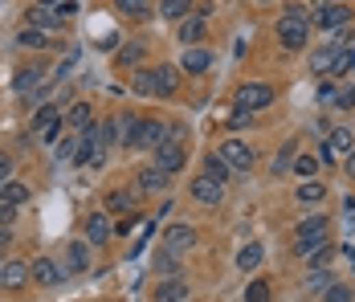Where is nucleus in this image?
Segmentation results:
<instances>
[{"instance_id": "49", "label": "nucleus", "mask_w": 355, "mask_h": 302, "mask_svg": "<svg viewBox=\"0 0 355 302\" xmlns=\"http://www.w3.org/2000/svg\"><path fill=\"white\" fill-rule=\"evenodd\" d=\"M319 102H335V86H331V82L319 86Z\"/></svg>"}, {"instance_id": "44", "label": "nucleus", "mask_w": 355, "mask_h": 302, "mask_svg": "<svg viewBox=\"0 0 355 302\" xmlns=\"http://www.w3.org/2000/svg\"><path fill=\"white\" fill-rule=\"evenodd\" d=\"M254 123V111H241V106H233V115H229V127L233 131H245Z\"/></svg>"}, {"instance_id": "46", "label": "nucleus", "mask_w": 355, "mask_h": 302, "mask_svg": "<svg viewBox=\"0 0 355 302\" xmlns=\"http://www.w3.org/2000/svg\"><path fill=\"white\" fill-rule=\"evenodd\" d=\"M12 217H16V205L0 200V225H12Z\"/></svg>"}, {"instance_id": "21", "label": "nucleus", "mask_w": 355, "mask_h": 302, "mask_svg": "<svg viewBox=\"0 0 355 302\" xmlns=\"http://www.w3.org/2000/svg\"><path fill=\"white\" fill-rule=\"evenodd\" d=\"M131 86H135V94L151 98V94H156V66H135V74H131Z\"/></svg>"}, {"instance_id": "9", "label": "nucleus", "mask_w": 355, "mask_h": 302, "mask_svg": "<svg viewBox=\"0 0 355 302\" xmlns=\"http://www.w3.org/2000/svg\"><path fill=\"white\" fill-rule=\"evenodd\" d=\"M184 163H188V155H184V148H180L176 139H164V143L156 148V167H164L168 176H172V172H180Z\"/></svg>"}, {"instance_id": "15", "label": "nucleus", "mask_w": 355, "mask_h": 302, "mask_svg": "<svg viewBox=\"0 0 355 302\" xmlns=\"http://www.w3.org/2000/svg\"><path fill=\"white\" fill-rule=\"evenodd\" d=\"M66 278V270L53 262V257H37L33 262V282H41V286H58Z\"/></svg>"}, {"instance_id": "11", "label": "nucleus", "mask_w": 355, "mask_h": 302, "mask_svg": "<svg viewBox=\"0 0 355 302\" xmlns=\"http://www.w3.org/2000/svg\"><path fill=\"white\" fill-rule=\"evenodd\" d=\"M62 12L58 8H45V4H33L29 8V16H25V25H33V29H45V33H58L62 29Z\"/></svg>"}, {"instance_id": "2", "label": "nucleus", "mask_w": 355, "mask_h": 302, "mask_svg": "<svg viewBox=\"0 0 355 302\" xmlns=\"http://www.w3.org/2000/svg\"><path fill=\"white\" fill-rule=\"evenodd\" d=\"M323 241H327V217H306L302 225L294 229V253L298 257H310Z\"/></svg>"}, {"instance_id": "31", "label": "nucleus", "mask_w": 355, "mask_h": 302, "mask_svg": "<svg viewBox=\"0 0 355 302\" xmlns=\"http://www.w3.org/2000/svg\"><path fill=\"white\" fill-rule=\"evenodd\" d=\"M0 200H8V205H25V200H29V184H16V180L0 184Z\"/></svg>"}, {"instance_id": "51", "label": "nucleus", "mask_w": 355, "mask_h": 302, "mask_svg": "<svg viewBox=\"0 0 355 302\" xmlns=\"http://www.w3.org/2000/svg\"><path fill=\"white\" fill-rule=\"evenodd\" d=\"M347 176H355V151H347Z\"/></svg>"}, {"instance_id": "38", "label": "nucleus", "mask_w": 355, "mask_h": 302, "mask_svg": "<svg viewBox=\"0 0 355 302\" xmlns=\"http://www.w3.org/2000/svg\"><path fill=\"white\" fill-rule=\"evenodd\" d=\"M331 257H335V249H331V245L323 241V245H319V249H315V253L306 257V266H310V270H327V266H331Z\"/></svg>"}, {"instance_id": "27", "label": "nucleus", "mask_w": 355, "mask_h": 302, "mask_svg": "<svg viewBox=\"0 0 355 302\" xmlns=\"http://www.w3.org/2000/svg\"><path fill=\"white\" fill-rule=\"evenodd\" d=\"M78 151H82V135L58 139V163H78Z\"/></svg>"}, {"instance_id": "18", "label": "nucleus", "mask_w": 355, "mask_h": 302, "mask_svg": "<svg viewBox=\"0 0 355 302\" xmlns=\"http://www.w3.org/2000/svg\"><path fill=\"white\" fill-rule=\"evenodd\" d=\"M110 233H114V225H110L102 213H94V217L86 221V241H90V245H106V241H110Z\"/></svg>"}, {"instance_id": "6", "label": "nucleus", "mask_w": 355, "mask_h": 302, "mask_svg": "<svg viewBox=\"0 0 355 302\" xmlns=\"http://www.w3.org/2000/svg\"><path fill=\"white\" fill-rule=\"evenodd\" d=\"M347 21H352V8H347V4L319 0V8H315V25H319V29H343Z\"/></svg>"}, {"instance_id": "34", "label": "nucleus", "mask_w": 355, "mask_h": 302, "mask_svg": "<svg viewBox=\"0 0 355 302\" xmlns=\"http://www.w3.org/2000/svg\"><path fill=\"white\" fill-rule=\"evenodd\" d=\"M229 172H233V167H229V163L221 159V151L204 159V176H212V180H221V184H225V180H229Z\"/></svg>"}, {"instance_id": "14", "label": "nucleus", "mask_w": 355, "mask_h": 302, "mask_svg": "<svg viewBox=\"0 0 355 302\" xmlns=\"http://www.w3.org/2000/svg\"><path fill=\"white\" fill-rule=\"evenodd\" d=\"M29 278H33V266H29V262H4L0 286H4V290H21V286H25Z\"/></svg>"}, {"instance_id": "39", "label": "nucleus", "mask_w": 355, "mask_h": 302, "mask_svg": "<svg viewBox=\"0 0 355 302\" xmlns=\"http://www.w3.org/2000/svg\"><path fill=\"white\" fill-rule=\"evenodd\" d=\"M114 4L127 16H151V0H114Z\"/></svg>"}, {"instance_id": "17", "label": "nucleus", "mask_w": 355, "mask_h": 302, "mask_svg": "<svg viewBox=\"0 0 355 302\" xmlns=\"http://www.w3.org/2000/svg\"><path fill=\"white\" fill-rule=\"evenodd\" d=\"M176 37L184 41V45H200L204 41V16H184L176 29Z\"/></svg>"}, {"instance_id": "20", "label": "nucleus", "mask_w": 355, "mask_h": 302, "mask_svg": "<svg viewBox=\"0 0 355 302\" xmlns=\"http://www.w3.org/2000/svg\"><path fill=\"white\" fill-rule=\"evenodd\" d=\"M135 200H139V192H135V188H131V192H127V188L106 192V209H110V213H131V209H135Z\"/></svg>"}, {"instance_id": "28", "label": "nucleus", "mask_w": 355, "mask_h": 302, "mask_svg": "<svg viewBox=\"0 0 355 302\" xmlns=\"http://www.w3.org/2000/svg\"><path fill=\"white\" fill-rule=\"evenodd\" d=\"M355 70V45H343L339 54H335V66H331V78H343Z\"/></svg>"}, {"instance_id": "7", "label": "nucleus", "mask_w": 355, "mask_h": 302, "mask_svg": "<svg viewBox=\"0 0 355 302\" xmlns=\"http://www.w3.org/2000/svg\"><path fill=\"white\" fill-rule=\"evenodd\" d=\"M221 159L229 163V167H237V172H249L258 159H254V151H249V143H241V139H225L221 143Z\"/></svg>"}, {"instance_id": "42", "label": "nucleus", "mask_w": 355, "mask_h": 302, "mask_svg": "<svg viewBox=\"0 0 355 302\" xmlns=\"http://www.w3.org/2000/svg\"><path fill=\"white\" fill-rule=\"evenodd\" d=\"M66 123H70L74 131H82V127H90V106H86V102H78V106H74V111L66 115Z\"/></svg>"}, {"instance_id": "8", "label": "nucleus", "mask_w": 355, "mask_h": 302, "mask_svg": "<svg viewBox=\"0 0 355 302\" xmlns=\"http://www.w3.org/2000/svg\"><path fill=\"white\" fill-rule=\"evenodd\" d=\"M168 188V172L164 167H156V163H147V167H139V176H135V192H147V196H160Z\"/></svg>"}, {"instance_id": "4", "label": "nucleus", "mask_w": 355, "mask_h": 302, "mask_svg": "<svg viewBox=\"0 0 355 302\" xmlns=\"http://www.w3.org/2000/svg\"><path fill=\"white\" fill-rule=\"evenodd\" d=\"M164 139H168V127H164L160 119H139L131 148H135V151H156L160 143H164Z\"/></svg>"}, {"instance_id": "3", "label": "nucleus", "mask_w": 355, "mask_h": 302, "mask_svg": "<svg viewBox=\"0 0 355 302\" xmlns=\"http://www.w3.org/2000/svg\"><path fill=\"white\" fill-rule=\"evenodd\" d=\"M269 102H273V86L269 82H245L237 94H233V106H241V111H266Z\"/></svg>"}, {"instance_id": "52", "label": "nucleus", "mask_w": 355, "mask_h": 302, "mask_svg": "<svg viewBox=\"0 0 355 302\" xmlns=\"http://www.w3.org/2000/svg\"><path fill=\"white\" fill-rule=\"evenodd\" d=\"M37 4H45V8H58V4H62V0H37Z\"/></svg>"}, {"instance_id": "47", "label": "nucleus", "mask_w": 355, "mask_h": 302, "mask_svg": "<svg viewBox=\"0 0 355 302\" xmlns=\"http://www.w3.org/2000/svg\"><path fill=\"white\" fill-rule=\"evenodd\" d=\"M319 286H323V290H327V286H331V278H327V274H323V270H315V274H310V290H319Z\"/></svg>"}, {"instance_id": "35", "label": "nucleus", "mask_w": 355, "mask_h": 302, "mask_svg": "<svg viewBox=\"0 0 355 302\" xmlns=\"http://www.w3.org/2000/svg\"><path fill=\"white\" fill-rule=\"evenodd\" d=\"M188 8H192V0H160V12H164L168 21H184Z\"/></svg>"}, {"instance_id": "45", "label": "nucleus", "mask_w": 355, "mask_h": 302, "mask_svg": "<svg viewBox=\"0 0 355 302\" xmlns=\"http://www.w3.org/2000/svg\"><path fill=\"white\" fill-rule=\"evenodd\" d=\"M335 106H339V111H352L355 106V86H339V90H335Z\"/></svg>"}, {"instance_id": "43", "label": "nucleus", "mask_w": 355, "mask_h": 302, "mask_svg": "<svg viewBox=\"0 0 355 302\" xmlns=\"http://www.w3.org/2000/svg\"><path fill=\"white\" fill-rule=\"evenodd\" d=\"M98 135H102V148H106V143H119V135H123V127H119V119H106V123L98 127Z\"/></svg>"}, {"instance_id": "29", "label": "nucleus", "mask_w": 355, "mask_h": 302, "mask_svg": "<svg viewBox=\"0 0 355 302\" xmlns=\"http://www.w3.org/2000/svg\"><path fill=\"white\" fill-rule=\"evenodd\" d=\"M143 58H147V45H139V41H131V45L119 49V66H131V70H135Z\"/></svg>"}, {"instance_id": "12", "label": "nucleus", "mask_w": 355, "mask_h": 302, "mask_svg": "<svg viewBox=\"0 0 355 302\" xmlns=\"http://www.w3.org/2000/svg\"><path fill=\"white\" fill-rule=\"evenodd\" d=\"M180 66H184V74L200 78V74H208V66H212V54H208L204 45H188V49H184V58H180Z\"/></svg>"}, {"instance_id": "5", "label": "nucleus", "mask_w": 355, "mask_h": 302, "mask_svg": "<svg viewBox=\"0 0 355 302\" xmlns=\"http://www.w3.org/2000/svg\"><path fill=\"white\" fill-rule=\"evenodd\" d=\"M62 127H66V119H62V111H58V106H41V111H37V119H33V135H37V139H45V143H58Z\"/></svg>"}, {"instance_id": "1", "label": "nucleus", "mask_w": 355, "mask_h": 302, "mask_svg": "<svg viewBox=\"0 0 355 302\" xmlns=\"http://www.w3.org/2000/svg\"><path fill=\"white\" fill-rule=\"evenodd\" d=\"M306 37H310V21H306V12H302V8H290V12L278 21V41H282L286 49H302Z\"/></svg>"}, {"instance_id": "41", "label": "nucleus", "mask_w": 355, "mask_h": 302, "mask_svg": "<svg viewBox=\"0 0 355 302\" xmlns=\"http://www.w3.org/2000/svg\"><path fill=\"white\" fill-rule=\"evenodd\" d=\"M269 299H273V294H269V282H262V278L245 286V302H269Z\"/></svg>"}, {"instance_id": "33", "label": "nucleus", "mask_w": 355, "mask_h": 302, "mask_svg": "<svg viewBox=\"0 0 355 302\" xmlns=\"http://www.w3.org/2000/svg\"><path fill=\"white\" fill-rule=\"evenodd\" d=\"M294 159H298V143L290 139V143H282V151H278V159H273V176H282L286 167H294Z\"/></svg>"}, {"instance_id": "25", "label": "nucleus", "mask_w": 355, "mask_h": 302, "mask_svg": "<svg viewBox=\"0 0 355 302\" xmlns=\"http://www.w3.org/2000/svg\"><path fill=\"white\" fill-rule=\"evenodd\" d=\"M156 274H160V278H180V253L160 249V253H156Z\"/></svg>"}, {"instance_id": "48", "label": "nucleus", "mask_w": 355, "mask_h": 302, "mask_svg": "<svg viewBox=\"0 0 355 302\" xmlns=\"http://www.w3.org/2000/svg\"><path fill=\"white\" fill-rule=\"evenodd\" d=\"M8 176H12V159L0 151V184H8Z\"/></svg>"}, {"instance_id": "37", "label": "nucleus", "mask_w": 355, "mask_h": 302, "mask_svg": "<svg viewBox=\"0 0 355 302\" xmlns=\"http://www.w3.org/2000/svg\"><path fill=\"white\" fill-rule=\"evenodd\" d=\"M323 163H319V155H298L294 159V172L302 176V180H315V172H319Z\"/></svg>"}, {"instance_id": "13", "label": "nucleus", "mask_w": 355, "mask_h": 302, "mask_svg": "<svg viewBox=\"0 0 355 302\" xmlns=\"http://www.w3.org/2000/svg\"><path fill=\"white\" fill-rule=\"evenodd\" d=\"M192 196H196L200 205H221L225 184H221V180H212V176H196V180H192Z\"/></svg>"}, {"instance_id": "19", "label": "nucleus", "mask_w": 355, "mask_h": 302, "mask_svg": "<svg viewBox=\"0 0 355 302\" xmlns=\"http://www.w3.org/2000/svg\"><path fill=\"white\" fill-rule=\"evenodd\" d=\"M176 86H180L176 66H156V94H160V98H172Z\"/></svg>"}, {"instance_id": "53", "label": "nucleus", "mask_w": 355, "mask_h": 302, "mask_svg": "<svg viewBox=\"0 0 355 302\" xmlns=\"http://www.w3.org/2000/svg\"><path fill=\"white\" fill-rule=\"evenodd\" d=\"M0 274H4V262H0Z\"/></svg>"}, {"instance_id": "36", "label": "nucleus", "mask_w": 355, "mask_h": 302, "mask_svg": "<svg viewBox=\"0 0 355 302\" xmlns=\"http://www.w3.org/2000/svg\"><path fill=\"white\" fill-rule=\"evenodd\" d=\"M266 253H262V245H245L241 253H237V270H258V262H262Z\"/></svg>"}, {"instance_id": "22", "label": "nucleus", "mask_w": 355, "mask_h": 302, "mask_svg": "<svg viewBox=\"0 0 355 302\" xmlns=\"http://www.w3.org/2000/svg\"><path fill=\"white\" fill-rule=\"evenodd\" d=\"M66 262H70V270H74V274L90 270V241H74V245L66 249Z\"/></svg>"}, {"instance_id": "23", "label": "nucleus", "mask_w": 355, "mask_h": 302, "mask_svg": "<svg viewBox=\"0 0 355 302\" xmlns=\"http://www.w3.org/2000/svg\"><path fill=\"white\" fill-rule=\"evenodd\" d=\"M327 143H331V151H335V155H347V151H355V135H352V127H331Z\"/></svg>"}, {"instance_id": "32", "label": "nucleus", "mask_w": 355, "mask_h": 302, "mask_svg": "<svg viewBox=\"0 0 355 302\" xmlns=\"http://www.w3.org/2000/svg\"><path fill=\"white\" fill-rule=\"evenodd\" d=\"M335 54H339V45H327V49H319V54L310 58L315 74H327V78H331V66H335Z\"/></svg>"}, {"instance_id": "54", "label": "nucleus", "mask_w": 355, "mask_h": 302, "mask_svg": "<svg viewBox=\"0 0 355 302\" xmlns=\"http://www.w3.org/2000/svg\"><path fill=\"white\" fill-rule=\"evenodd\" d=\"M262 4H266V0H262Z\"/></svg>"}, {"instance_id": "50", "label": "nucleus", "mask_w": 355, "mask_h": 302, "mask_svg": "<svg viewBox=\"0 0 355 302\" xmlns=\"http://www.w3.org/2000/svg\"><path fill=\"white\" fill-rule=\"evenodd\" d=\"M331 159H335V151H331V143H323L319 148V163H331Z\"/></svg>"}, {"instance_id": "10", "label": "nucleus", "mask_w": 355, "mask_h": 302, "mask_svg": "<svg viewBox=\"0 0 355 302\" xmlns=\"http://www.w3.org/2000/svg\"><path fill=\"white\" fill-rule=\"evenodd\" d=\"M196 245V229L176 221V225L164 229V249H172V253H184V249H192Z\"/></svg>"}, {"instance_id": "26", "label": "nucleus", "mask_w": 355, "mask_h": 302, "mask_svg": "<svg viewBox=\"0 0 355 302\" xmlns=\"http://www.w3.org/2000/svg\"><path fill=\"white\" fill-rule=\"evenodd\" d=\"M37 86H41V70H37V66H29V70H21V74L12 78V90H16V94H33Z\"/></svg>"}, {"instance_id": "40", "label": "nucleus", "mask_w": 355, "mask_h": 302, "mask_svg": "<svg viewBox=\"0 0 355 302\" xmlns=\"http://www.w3.org/2000/svg\"><path fill=\"white\" fill-rule=\"evenodd\" d=\"M323 302H355V290H352V286H339V282H331V286L323 290Z\"/></svg>"}, {"instance_id": "16", "label": "nucleus", "mask_w": 355, "mask_h": 302, "mask_svg": "<svg viewBox=\"0 0 355 302\" xmlns=\"http://www.w3.org/2000/svg\"><path fill=\"white\" fill-rule=\"evenodd\" d=\"M188 282L184 278H164L160 286H156V302H188Z\"/></svg>"}, {"instance_id": "30", "label": "nucleus", "mask_w": 355, "mask_h": 302, "mask_svg": "<svg viewBox=\"0 0 355 302\" xmlns=\"http://www.w3.org/2000/svg\"><path fill=\"white\" fill-rule=\"evenodd\" d=\"M323 196H327V188L319 180H302V188H298V200L302 205H323Z\"/></svg>"}, {"instance_id": "24", "label": "nucleus", "mask_w": 355, "mask_h": 302, "mask_svg": "<svg viewBox=\"0 0 355 302\" xmlns=\"http://www.w3.org/2000/svg\"><path fill=\"white\" fill-rule=\"evenodd\" d=\"M16 45H25V49H45V45H49V33H45V29L25 25V29L16 33Z\"/></svg>"}]
</instances>
